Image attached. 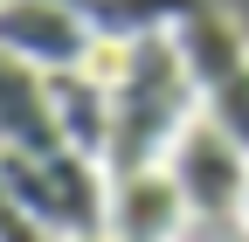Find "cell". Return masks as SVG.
I'll return each mask as SVG.
<instances>
[{
  "instance_id": "obj_1",
  "label": "cell",
  "mask_w": 249,
  "mask_h": 242,
  "mask_svg": "<svg viewBox=\"0 0 249 242\" xmlns=\"http://www.w3.org/2000/svg\"><path fill=\"white\" fill-rule=\"evenodd\" d=\"M201 118L194 97V76H187L173 35H145L124 55V76L111 83V173H139V166H160L173 153V138Z\"/></svg>"
},
{
  "instance_id": "obj_2",
  "label": "cell",
  "mask_w": 249,
  "mask_h": 242,
  "mask_svg": "<svg viewBox=\"0 0 249 242\" xmlns=\"http://www.w3.org/2000/svg\"><path fill=\"white\" fill-rule=\"evenodd\" d=\"M7 187L49 242H111V166L55 145V153H0Z\"/></svg>"
},
{
  "instance_id": "obj_3",
  "label": "cell",
  "mask_w": 249,
  "mask_h": 242,
  "mask_svg": "<svg viewBox=\"0 0 249 242\" xmlns=\"http://www.w3.org/2000/svg\"><path fill=\"white\" fill-rule=\"evenodd\" d=\"M173 49H180L187 76H194L201 118L222 125L249 153V35H242V21L222 0H194V7L173 21Z\"/></svg>"
},
{
  "instance_id": "obj_4",
  "label": "cell",
  "mask_w": 249,
  "mask_h": 242,
  "mask_svg": "<svg viewBox=\"0 0 249 242\" xmlns=\"http://www.w3.org/2000/svg\"><path fill=\"white\" fill-rule=\"evenodd\" d=\"M160 166L173 173V187L187 194L194 222H235V215H242V194H249V153H242L222 125L194 118V125L173 138V153H166Z\"/></svg>"
},
{
  "instance_id": "obj_5",
  "label": "cell",
  "mask_w": 249,
  "mask_h": 242,
  "mask_svg": "<svg viewBox=\"0 0 249 242\" xmlns=\"http://www.w3.org/2000/svg\"><path fill=\"white\" fill-rule=\"evenodd\" d=\"M90 28L76 7H62V0H0V49L21 55V63H35L42 76H62V69H83L90 55Z\"/></svg>"
},
{
  "instance_id": "obj_6",
  "label": "cell",
  "mask_w": 249,
  "mask_h": 242,
  "mask_svg": "<svg viewBox=\"0 0 249 242\" xmlns=\"http://www.w3.org/2000/svg\"><path fill=\"white\" fill-rule=\"evenodd\" d=\"M187 228H194V207L166 166L111 173V242H180Z\"/></svg>"
},
{
  "instance_id": "obj_7",
  "label": "cell",
  "mask_w": 249,
  "mask_h": 242,
  "mask_svg": "<svg viewBox=\"0 0 249 242\" xmlns=\"http://www.w3.org/2000/svg\"><path fill=\"white\" fill-rule=\"evenodd\" d=\"M55 145H62V118L49 76L0 49V153H55Z\"/></svg>"
},
{
  "instance_id": "obj_8",
  "label": "cell",
  "mask_w": 249,
  "mask_h": 242,
  "mask_svg": "<svg viewBox=\"0 0 249 242\" xmlns=\"http://www.w3.org/2000/svg\"><path fill=\"white\" fill-rule=\"evenodd\" d=\"M49 90H55L62 145L104 159V153H111V83H97L90 69H62V76H49Z\"/></svg>"
},
{
  "instance_id": "obj_9",
  "label": "cell",
  "mask_w": 249,
  "mask_h": 242,
  "mask_svg": "<svg viewBox=\"0 0 249 242\" xmlns=\"http://www.w3.org/2000/svg\"><path fill=\"white\" fill-rule=\"evenodd\" d=\"M62 7H76L97 42H145V35H173V21L194 0H62Z\"/></svg>"
},
{
  "instance_id": "obj_10",
  "label": "cell",
  "mask_w": 249,
  "mask_h": 242,
  "mask_svg": "<svg viewBox=\"0 0 249 242\" xmlns=\"http://www.w3.org/2000/svg\"><path fill=\"white\" fill-rule=\"evenodd\" d=\"M235 228H242V242H249V194H242V215H235Z\"/></svg>"
}]
</instances>
